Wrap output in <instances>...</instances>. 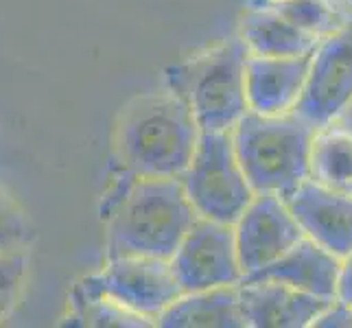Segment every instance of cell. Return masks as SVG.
<instances>
[{
    "label": "cell",
    "mask_w": 352,
    "mask_h": 328,
    "mask_svg": "<svg viewBox=\"0 0 352 328\" xmlns=\"http://www.w3.org/2000/svg\"><path fill=\"white\" fill-rule=\"evenodd\" d=\"M107 259L168 261L199 217L177 177H136L120 171L105 199Z\"/></svg>",
    "instance_id": "cell-1"
},
{
    "label": "cell",
    "mask_w": 352,
    "mask_h": 328,
    "mask_svg": "<svg viewBox=\"0 0 352 328\" xmlns=\"http://www.w3.org/2000/svg\"><path fill=\"white\" fill-rule=\"evenodd\" d=\"M199 125L171 90L133 99L116 127L120 171L136 177H179L199 140Z\"/></svg>",
    "instance_id": "cell-2"
},
{
    "label": "cell",
    "mask_w": 352,
    "mask_h": 328,
    "mask_svg": "<svg viewBox=\"0 0 352 328\" xmlns=\"http://www.w3.org/2000/svg\"><path fill=\"white\" fill-rule=\"evenodd\" d=\"M248 48L230 38L164 70V88L190 109L201 131H232L248 112Z\"/></svg>",
    "instance_id": "cell-3"
},
{
    "label": "cell",
    "mask_w": 352,
    "mask_h": 328,
    "mask_svg": "<svg viewBox=\"0 0 352 328\" xmlns=\"http://www.w3.org/2000/svg\"><path fill=\"white\" fill-rule=\"evenodd\" d=\"M230 133L254 193L287 197L309 177V149L315 127L296 112L270 116L248 109Z\"/></svg>",
    "instance_id": "cell-4"
},
{
    "label": "cell",
    "mask_w": 352,
    "mask_h": 328,
    "mask_svg": "<svg viewBox=\"0 0 352 328\" xmlns=\"http://www.w3.org/2000/svg\"><path fill=\"white\" fill-rule=\"evenodd\" d=\"M177 179L199 217L228 226L254 197L230 131H201L190 162Z\"/></svg>",
    "instance_id": "cell-5"
},
{
    "label": "cell",
    "mask_w": 352,
    "mask_h": 328,
    "mask_svg": "<svg viewBox=\"0 0 352 328\" xmlns=\"http://www.w3.org/2000/svg\"><path fill=\"white\" fill-rule=\"evenodd\" d=\"M79 283L153 326L164 309L182 294L168 261L147 256L107 259L101 272L86 276Z\"/></svg>",
    "instance_id": "cell-6"
},
{
    "label": "cell",
    "mask_w": 352,
    "mask_h": 328,
    "mask_svg": "<svg viewBox=\"0 0 352 328\" xmlns=\"http://www.w3.org/2000/svg\"><path fill=\"white\" fill-rule=\"evenodd\" d=\"M352 101V11L344 24L318 42L307 86L294 112L311 127H324Z\"/></svg>",
    "instance_id": "cell-7"
},
{
    "label": "cell",
    "mask_w": 352,
    "mask_h": 328,
    "mask_svg": "<svg viewBox=\"0 0 352 328\" xmlns=\"http://www.w3.org/2000/svg\"><path fill=\"white\" fill-rule=\"evenodd\" d=\"M168 265L182 294L239 285L243 278L232 226L204 217L188 228Z\"/></svg>",
    "instance_id": "cell-8"
},
{
    "label": "cell",
    "mask_w": 352,
    "mask_h": 328,
    "mask_svg": "<svg viewBox=\"0 0 352 328\" xmlns=\"http://www.w3.org/2000/svg\"><path fill=\"white\" fill-rule=\"evenodd\" d=\"M232 230L243 276L274 263L305 239L289 206L276 193H254Z\"/></svg>",
    "instance_id": "cell-9"
},
{
    "label": "cell",
    "mask_w": 352,
    "mask_h": 328,
    "mask_svg": "<svg viewBox=\"0 0 352 328\" xmlns=\"http://www.w3.org/2000/svg\"><path fill=\"white\" fill-rule=\"evenodd\" d=\"M283 199L305 237L337 259H344L352 250V195L331 190L307 177Z\"/></svg>",
    "instance_id": "cell-10"
},
{
    "label": "cell",
    "mask_w": 352,
    "mask_h": 328,
    "mask_svg": "<svg viewBox=\"0 0 352 328\" xmlns=\"http://www.w3.org/2000/svg\"><path fill=\"white\" fill-rule=\"evenodd\" d=\"M239 302L250 328H307L333 300L276 281L239 283Z\"/></svg>",
    "instance_id": "cell-11"
},
{
    "label": "cell",
    "mask_w": 352,
    "mask_h": 328,
    "mask_svg": "<svg viewBox=\"0 0 352 328\" xmlns=\"http://www.w3.org/2000/svg\"><path fill=\"white\" fill-rule=\"evenodd\" d=\"M311 57H263L248 55L245 62V96L248 109L256 114L294 112L307 86Z\"/></svg>",
    "instance_id": "cell-12"
},
{
    "label": "cell",
    "mask_w": 352,
    "mask_h": 328,
    "mask_svg": "<svg viewBox=\"0 0 352 328\" xmlns=\"http://www.w3.org/2000/svg\"><path fill=\"white\" fill-rule=\"evenodd\" d=\"M339 259L335 254L326 252L322 245L305 237L296 243L280 259L261 267V270L245 274L241 283L250 281H276L289 285L305 294H313L320 298L335 300V285H337Z\"/></svg>",
    "instance_id": "cell-13"
},
{
    "label": "cell",
    "mask_w": 352,
    "mask_h": 328,
    "mask_svg": "<svg viewBox=\"0 0 352 328\" xmlns=\"http://www.w3.org/2000/svg\"><path fill=\"white\" fill-rule=\"evenodd\" d=\"M155 326L164 328H245L241 313L239 285L179 294Z\"/></svg>",
    "instance_id": "cell-14"
},
{
    "label": "cell",
    "mask_w": 352,
    "mask_h": 328,
    "mask_svg": "<svg viewBox=\"0 0 352 328\" xmlns=\"http://www.w3.org/2000/svg\"><path fill=\"white\" fill-rule=\"evenodd\" d=\"M239 38L245 44L248 53L263 57H296L313 53L318 38L300 31L289 20H285L270 5L252 3L245 16L241 18Z\"/></svg>",
    "instance_id": "cell-15"
},
{
    "label": "cell",
    "mask_w": 352,
    "mask_h": 328,
    "mask_svg": "<svg viewBox=\"0 0 352 328\" xmlns=\"http://www.w3.org/2000/svg\"><path fill=\"white\" fill-rule=\"evenodd\" d=\"M309 179L352 195V131L342 123L318 127L309 149Z\"/></svg>",
    "instance_id": "cell-16"
},
{
    "label": "cell",
    "mask_w": 352,
    "mask_h": 328,
    "mask_svg": "<svg viewBox=\"0 0 352 328\" xmlns=\"http://www.w3.org/2000/svg\"><path fill=\"white\" fill-rule=\"evenodd\" d=\"M72 326H116V328H144L153 326L140 315L123 309L110 298H105L96 291L75 285L70 294V315L68 322Z\"/></svg>",
    "instance_id": "cell-17"
},
{
    "label": "cell",
    "mask_w": 352,
    "mask_h": 328,
    "mask_svg": "<svg viewBox=\"0 0 352 328\" xmlns=\"http://www.w3.org/2000/svg\"><path fill=\"white\" fill-rule=\"evenodd\" d=\"M274 11H278L294 27L313 38H326L339 29L352 9H344V0H263ZM346 5V3H344Z\"/></svg>",
    "instance_id": "cell-18"
},
{
    "label": "cell",
    "mask_w": 352,
    "mask_h": 328,
    "mask_svg": "<svg viewBox=\"0 0 352 328\" xmlns=\"http://www.w3.org/2000/svg\"><path fill=\"white\" fill-rule=\"evenodd\" d=\"M27 254L22 250L0 252V322L16 309L27 281Z\"/></svg>",
    "instance_id": "cell-19"
},
{
    "label": "cell",
    "mask_w": 352,
    "mask_h": 328,
    "mask_svg": "<svg viewBox=\"0 0 352 328\" xmlns=\"http://www.w3.org/2000/svg\"><path fill=\"white\" fill-rule=\"evenodd\" d=\"M31 239L27 219L20 212L16 201L0 188V252L24 250Z\"/></svg>",
    "instance_id": "cell-20"
},
{
    "label": "cell",
    "mask_w": 352,
    "mask_h": 328,
    "mask_svg": "<svg viewBox=\"0 0 352 328\" xmlns=\"http://www.w3.org/2000/svg\"><path fill=\"white\" fill-rule=\"evenodd\" d=\"M311 326H318V328H350L352 326V309L342 305L339 300H333L331 305L313 320Z\"/></svg>",
    "instance_id": "cell-21"
},
{
    "label": "cell",
    "mask_w": 352,
    "mask_h": 328,
    "mask_svg": "<svg viewBox=\"0 0 352 328\" xmlns=\"http://www.w3.org/2000/svg\"><path fill=\"white\" fill-rule=\"evenodd\" d=\"M335 300L352 309V250L344 259H339L337 285H335Z\"/></svg>",
    "instance_id": "cell-22"
},
{
    "label": "cell",
    "mask_w": 352,
    "mask_h": 328,
    "mask_svg": "<svg viewBox=\"0 0 352 328\" xmlns=\"http://www.w3.org/2000/svg\"><path fill=\"white\" fill-rule=\"evenodd\" d=\"M335 120H337V123H342L344 127H348V129L352 131V101L348 103V107H346L344 112L339 114V116H337Z\"/></svg>",
    "instance_id": "cell-23"
},
{
    "label": "cell",
    "mask_w": 352,
    "mask_h": 328,
    "mask_svg": "<svg viewBox=\"0 0 352 328\" xmlns=\"http://www.w3.org/2000/svg\"><path fill=\"white\" fill-rule=\"evenodd\" d=\"M344 3H346V5H348L350 9H352V0H344Z\"/></svg>",
    "instance_id": "cell-24"
}]
</instances>
